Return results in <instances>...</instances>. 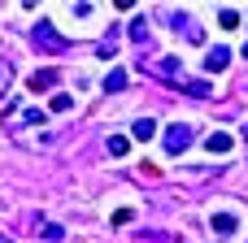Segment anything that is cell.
Returning <instances> with one entry per match:
<instances>
[{
  "label": "cell",
  "instance_id": "cell-13",
  "mask_svg": "<svg viewBox=\"0 0 248 243\" xmlns=\"http://www.w3.org/2000/svg\"><path fill=\"white\" fill-rule=\"evenodd\" d=\"M157 70H161V74H170V78H174V74H183V61H174V57H166V61H161V65H157Z\"/></svg>",
  "mask_w": 248,
  "mask_h": 243
},
{
  "label": "cell",
  "instance_id": "cell-10",
  "mask_svg": "<svg viewBox=\"0 0 248 243\" xmlns=\"http://www.w3.org/2000/svg\"><path fill=\"white\" fill-rule=\"evenodd\" d=\"M126 148H131L126 135H109V152H113V157H126Z\"/></svg>",
  "mask_w": 248,
  "mask_h": 243
},
{
  "label": "cell",
  "instance_id": "cell-4",
  "mask_svg": "<svg viewBox=\"0 0 248 243\" xmlns=\"http://www.w3.org/2000/svg\"><path fill=\"white\" fill-rule=\"evenodd\" d=\"M179 26H183V35H187L192 43H201V39H205V35H201V26H196L187 13H174V30H179Z\"/></svg>",
  "mask_w": 248,
  "mask_h": 243
},
{
  "label": "cell",
  "instance_id": "cell-18",
  "mask_svg": "<svg viewBox=\"0 0 248 243\" xmlns=\"http://www.w3.org/2000/svg\"><path fill=\"white\" fill-rule=\"evenodd\" d=\"M61 235H65V230H61V226H52V222H48V226H44V239H52V243H57V239H61Z\"/></svg>",
  "mask_w": 248,
  "mask_h": 243
},
{
  "label": "cell",
  "instance_id": "cell-11",
  "mask_svg": "<svg viewBox=\"0 0 248 243\" xmlns=\"http://www.w3.org/2000/svg\"><path fill=\"white\" fill-rule=\"evenodd\" d=\"M218 26H222V30L240 26V13H235V9H222V13H218Z\"/></svg>",
  "mask_w": 248,
  "mask_h": 243
},
{
  "label": "cell",
  "instance_id": "cell-16",
  "mask_svg": "<svg viewBox=\"0 0 248 243\" xmlns=\"http://www.w3.org/2000/svg\"><path fill=\"white\" fill-rule=\"evenodd\" d=\"M9 78H13V65H9V61H0V91L9 87Z\"/></svg>",
  "mask_w": 248,
  "mask_h": 243
},
{
  "label": "cell",
  "instance_id": "cell-5",
  "mask_svg": "<svg viewBox=\"0 0 248 243\" xmlns=\"http://www.w3.org/2000/svg\"><path fill=\"white\" fill-rule=\"evenodd\" d=\"M153 135H157V122H153V117H140V122L131 126V139H140V143H148Z\"/></svg>",
  "mask_w": 248,
  "mask_h": 243
},
{
  "label": "cell",
  "instance_id": "cell-19",
  "mask_svg": "<svg viewBox=\"0 0 248 243\" xmlns=\"http://www.w3.org/2000/svg\"><path fill=\"white\" fill-rule=\"evenodd\" d=\"M244 139H248V126H244Z\"/></svg>",
  "mask_w": 248,
  "mask_h": 243
},
{
  "label": "cell",
  "instance_id": "cell-3",
  "mask_svg": "<svg viewBox=\"0 0 248 243\" xmlns=\"http://www.w3.org/2000/svg\"><path fill=\"white\" fill-rule=\"evenodd\" d=\"M227 65H231V52H227V48H214V52L205 57V70H209V74H222Z\"/></svg>",
  "mask_w": 248,
  "mask_h": 243
},
{
  "label": "cell",
  "instance_id": "cell-14",
  "mask_svg": "<svg viewBox=\"0 0 248 243\" xmlns=\"http://www.w3.org/2000/svg\"><path fill=\"white\" fill-rule=\"evenodd\" d=\"M187 96H196V100H205V96H214V87H209V83H187Z\"/></svg>",
  "mask_w": 248,
  "mask_h": 243
},
{
  "label": "cell",
  "instance_id": "cell-20",
  "mask_svg": "<svg viewBox=\"0 0 248 243\" xmlns=\"http://www.w3.org/2000/svg\"><path fill=\"white\" fill-rule=\"evenodd\" d=\"M0 243H9V239H0Z\"/></svg>",
  "mask_w": 248,
  "mask_h": 243
},
{
  "label": "cell",
  "instance_id": "cell-6",
  "mask_svg": "<svg viewBox=\"0 0 248 243\" xmlns=\"http://www.w3.org/2000/svg\"><path fill=\"white\" fill-rule=\"evenodd\" d=\"M205 148H209V157H214V152L222 157V152H231V135H227V130H214V135L205 139Z\"/></svg>",
  "mask_w": 248,
  "mask_h": 243
},
{
  "label": "cell",
  "instance_id": "cell-9",
  "mask_svg": "<svg viewBox=\"0 0 248 243\" xmlns=\"http://www.w3.org/2000/svg\"><path fill=\"white\" fill-rule=\"evenodd\" d=\"M214 230H218V235H235V217H231V213H218V217H214Z\"/></svg>",
  "mask_w": 248,
  "mask_h": 243
},
{
  "label": "cell",
  "instance_id": "cell-2",
  "mask_svg": "<svg viewBox=\"0 0 248 243\" xmlns=\"http://www.w3.org/2000/svg\"><path fill=\"white\" fill-rule=\"evenodd\" d=\"M192 139H196V130H192V126H183V122L166 126V152H170V157L187 152V148H192Z\"/></svg>",
  "mask_w": 248,
  "mask_h": 243
},
{
  "label": "cell",
  "instance_id": "cell-1",
  "mask_svg": "<svg viewBox=\"0 0 248 243\" xmlns=\"http://www.w3.org/2000/svg\"><path fill=\"white\" fill-rule=\"evenodd\" d=\"M35 43H39V52H48V57H61V52L70 48V39H65L52 22H35Z\"/></svg>",
  "mask_w": 248,
  "mask_h": 243
},
{
  "label": "cell",
  "instance_id": "cell-17",
  "mask_svg": "<svg viewBox=\"0 0 248 243\" xmlns=\"http://www.w3.org/2000/svg\"><path fill=\"white\" fill-rule=\"evenodd\" d=\"M70 109V96H52V113H65Z\"/></svg>",
  "mask_w": 248,
  "mask_h": 243
},
{
  "label": "cell",
  "instance_id": "cell-15",
  "mask_svg": "<svg viewBox=\"0 0 248 243\" xmlns=\"http://www.w3.org/2000/svg\"><path fill=\"white\" fill-rule=\"evenodd\" d=\"M22 122H26V126H44L48 117H44V109H26V113H22Z\"/></svg>",
  "mask_w": 248,
  "mask_h": 243
},
{
  "label": "cell",
  "instance_id": "cell-7",
  "mask_svg": "<svg viewBox=\"0 0 248 243\" xmlns=\"http://www.w3.org/2000/svg\"><path fill=\"white\" fill-rule=\"evenodd\" d=\"M57 70H39V74H31V91H44V87H57Z\"/></svg>",
  "mask_w": 248,
  "mask_h": 243
},
{
  "label": "cell",
  "instance_id": "cell-12",
  "mask_svg": "<svg viewBox=\"0 0 248 243\" xmlns=\"http://www.w3.org/2000/svg\"><path fill=\"white\" fill-rule=\"evenodd\" d=\"M131 39H135V43H144V39H148V22H144V17H135V22H131Z\"/></svg>",
  "mask_w": 248,
  "mask_h": 243
},
{
  "label": "cell",
  "instance_id": "cell-8",
  "mask_svg": "<svg viewBox=\"0 0 248 243\" xmlns=\"http://www.w3.org/2000/svg\"><path fill=\"white\" fill-rule=\"evenodd\" d=\"M126 87V70H109V78H105V91H122Z\"/></svg>",
  "mask_w": 248,
  "mask_h": 243
}]
</instances>
